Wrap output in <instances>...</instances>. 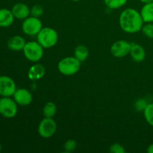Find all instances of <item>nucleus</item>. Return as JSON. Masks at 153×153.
Masks as SVG:
<instances>
[{"label": "nucleus", "mask_w": 153, "mask_h": 153, "mask_svg": "<svg viewBox=\"0 0 153 153\" xmlns=\"http://www.w3.org/2000/svg\"><path fill=\"white\" fill-rule=\"evenodd\" d=\"M129 54L133 61L137 63L142 62L146 58V51L144 48L138 43H131Z\"/></svg>", "instance_id": "nucleus-12"}, {"label": "nucleus", "mask_w": 153, "mask_h": 153, "mask_svg": "<svg viewBox=\"0 0 153 153\" xmlns=\"http://www.w3.org/2000/svg\"><path fill=\"white\" fill-rule=\"evenodd\" d=\"M13 99L18 105L28 106L31 103L33 97L31 93L25 88L16 89L13 95Z\"/></svg>", "instance_id": "nucleus-10"}, {"label": "nucleus", "mask_w": 153, "mask_h": 153, "mask_svg": "<svg viewBox=\"0 0 153 153\" xmlns=\"http://www.w3.org/2000/svg\"><path fill=\"white\" fill-rule=\"evenodd\" d=\"M109 151L111 153H124L126 152L125 148L120 143H114L110 146Z\"/></svg>", "instance_id": "nucleus-24"}, {"label": "nucleus", "mask_w": 153, "mask_h": 153, "mask_svg": "<svg viewBox=\"0 0 153 153\" xmlns=\"http://www.w3.org/2000/svg\"><path fill=\"white\" fill-rule=\"evenodd\" d=\"M16 90L13 79L7 76H0V97H13Z\"/></svg>", "instance_id": "nucleus-9"}, {"label": "nucleus", "mask_w": 153, "mask_h": 153, "mask_svg": "<svg viewBox=\"0 0 153 153\" xmlns=\"http://www.w3.org/2000/svg\"><path fill=\"white\" fill-rule=\"evenodd\" d=\"M14 16L11 10L7 8L0 9V27L7 28L11 25L14 21Z\"/></svg>", "instance_id": "nucleus-15"}, {"label": "nucleus", "mask_w": 153, "mask_h": 153, "mask_svg": "<svg viewBox=\"0 0 153 153\" xmlns=\"http://www.w3.org/2000/svg\"><path fill=\"white\" fill-rule=\"evenodd\" d=\"M81 68V61L75 56L66 57L58 64V70L64 76H70L76 74Z\"/></svg>", "instance_id": "nucleus-3"}, {"label": "nucleus", "mask_w": 153, "mask_h": 153, "mask_svg": "<svg viewBox=\"0 0 153 153\" xmlns=\"http://www.w3.org/2000/svg\"><path fill=\"white\" fill-rule=\"evenodd\" d=\"M43 49L44 48L37 41H29L25 43L22 52L27 60L31 62L37 63L43 58Z\"/></svg>", "instance_id": "nucleus-4"}, {"label": "nucleus", "mask_w": 153, "mask_h": 153, "mask_svg": "<svg viewBox=\"0 0 153 153\" xmlns=\"http://www.w3.org/2000/svg\"><path fill=\"white\" fill-rule=\"evenodd\" d=\"M18 111V105L11 97H0V114L5 118H13Z\"/></svg>", "instance_id": "nucleus-5"}, {"label": "nucleus", "mask_w": 153, "mask_h": 153, "mask_svg": "<svg viewBox=\"0 0 153 153\" xmlns=\"http://www.w3.org/2000/svg\"><path fill=\"white\" fill-rule=\"evenodd\" d=\"M37 40L44 49H49L57 44L58 41V34L52 28L45 27L37 34Z\"/></svg>", "instance_id": "nucleus-2"}, {"label": "nucleus", "mask_w": 153, "mask_h": 153, "mask_svg": "<svg viewBox=\"0 0 153 153\" xmlns=\"http://www.w3.org/2000/svg\"><path fill=\"white\" fill-rule=\"evenodd\" d=\"M131 43L124 40H120L111 45L110 52L114 57L122 58L130 53Z\"/></svg>", "instance_id": "nucleus-8"}, {"label": "nucleus", "mask_w": 153, "mask_h": 153, "mask_svg": "<svg viewBox=\"0 0 153 153\" xmlns=\"http://www.w3.org/2000/svg\"><path fill=\"white\" fill-rule=\"evenodd\" d=\"M11 12L15 19H25L30 16V8L26 4L17 2L13 5Z\"/></svg>", "instance_id": "nucleus-11"}, {"label": "nucleus", "mask_w": 153, "mask_h": 153, "mask_svg": "<svg viewBox=\"0 0 153 153\" xmlns=\"http://www.w3.org/2000/svg\"><path fill=\"white\" fill-rule=\"evenodd\" d=\"M1 144L0 143V152H1Z\"/></svg>", "instance_id": "nucleus-29"}, {"label": "nucleus", "mask_w": 153, "mask_h": 153, "mask_svg": "<svg viewBox=\"0 0 153 153\" xmlns=\"http://www.w3.org/2000/svg\"><path fill=\"white\" fill-rule=\"evenodd\" d=\"M43 28V24L40 18L29 16L23 19L22 24V30L24 34L28 36H37Z\"/></svg>", "instance_id": "nucleus-6"}, {"label": "nucleus", "mask_w": 153, "mask_h": 153, "mask_svg": "<svg viewBox=\"0 0 153 153\" xmlns=\"http://www.w3.org/2000/svg\"><path fill=\"white\" fill-rule=\"evenodd\" d=\"M140 1H141L142 3L143 4H146V3H149V2H152L153 0H139Z\"/></svg>", "instance_id": "nucleus-27"}, {"label": "nucleus", "mask_w": 153, "mask_h": 153, "mask_svg": "<svg viewBox=\"0 0 153 153\" xmlns=\"http://www.w3.org/2000/svg\"><path fill=\"white\" fill-rule=\"evenodd\" d=\"M71 1H82V0H71Z\"/></svg>", "instance_id": "nucleus-28"}, {"label": "nucleus", "mask_w": 153, "mask_h": 153, "mask_svg": "<svg viewBox=\"0 0 153 153\" xmlns=\"http://www.w3.org/2000/svg\"><path fill=\"white\" fill-rule=\"evenodd\" d=\"M147 152L148 153H153V143L149 145L147 148Z\"/></svg>", "instance_id": "nucleus-26"}, {"label": "nucleus", "mask_w": 153, "mask_h": 153, "mask_svg": "<svg viewBox=\"0 0 153 153\" xmlns=\"http://www.w3.org/2000/svg\"><path fill=\"white\" fill-rule=\"evenodd\" d=\"M143 22L140 12L136 9L126 8L121 12L119 17V24L123 31L134 34L141 31Z\"/></svg>", "instance_id": "nucleus-1"}, {"label": "nucleus", "mask_w": 153, "mask_h": 153, "mask_svg": "<svg viewBox=\"0 0 153 153\" xmlns=\"http://www.w3.org/2000/svg\"><path fill=\"white\" fill-rule=\"evenodd\" d=\"M143 34L149 39H153V22H146L141 28Z\"/></svg>", "instance_id": "nucleus-21"}, {"label": "nucleus", "mask_w": 153, "mask_h": 153, "mask_svg": "<svg viewBox=\"0 0 153 153\" xmlns=\"http://www.w3.org/2000/svg\"><path fill=\"white\" fill-rule=\"evenodd\" d=\"M140 13L145 23L153 22V1L143 4Z\"/></svg>", "instance_id": "nucleus-16"}, {"label": "nucleus", "mask_w": 153, "mask_h": 153, "mask_svg": "<svg viewBox=\"0 0 153 153\" xmlns=\"http://www.w3.org/2000/svg\"><path fill=\"white\" fill-rule=\"evenodd\" d=\"M57 107L56 105L52 102L46 103L43 108V114L44 117L53 118L56 114Z\"/></svg>", "instance_id": "nucleus-18"}, {"label": "nucleus", "mask_w": 153, "mask_h": 153, "mask_svg": "<svg viewBox=\"0 0 153 153\" xmlns=\"http://www.w3.org/2000/svg\"><path fill=\"white\" fill-rule=\"evenodd\" d=\"M43 13V8L40 4H34L30 8V16L40 18Z\"/></svg>", "instance_id": "nucleus-22"}, {"label": "nucleus", "mask_w": 153, "mask_h": 153, "mask_svg": "<svg viewBox=\"0 0 153 153\" xmlns=\"http://www.w3.org/2000/svg\"><path fill=\"white\" fill-rule=\"evenodd\" d=\"M128 0H104L106 7L111 10H116L123 7L127 3Z\"/></svg>", "instance_id": "nucleus-19"}, {"label": "nucleus", "mask_w": 153, "mask_h": 153, "mask_svg": "<svg viewBox=\"0 0 153 153\" xmlns=\"http://www.w3.org/2000/svg\"><path fill=\"white\" fill-rule=\"evenodd\" d=\"M143 115L147 123L153 126V102L148 103L143 111Z\"/></svg>", "instance_id": "nucleus-20"}, {"label": "nucleus", "mask_w": 153, "mask_h": 153, "mask_svg": "<svg viewBox=\"0 0 153 153\" xmlns=\"http://www.w3.org/2000/svg\"><path fill=\"white\" fill-rule=\"evenodd\" d=\"M46 70L40 64H34L29 68L28 72V77L30 80H39L44 76Z\"/></svg>", "instance_id": "nucleus-14"}, {"label": "nucleus", "mask_w": 153, "mask_h": 153, "mask_svg": "<svg viewBox=\"0 0 153 153\" xmlns=\"http://www.w3.org/2000/svg\"><path fill=\"white\" fill-rule=\"evenodd\" d=\"M25 43L26 42L22 36L14 35L9 38V40H7V45L9 49L18 52V51H21L23 49Z\"/></svg>", "instance_id": "nucleus-13"}, {"label": "nucleus", "mask_w": 153, "mask_h": 153, "mask_svg": "<svg viewBox=\"0 0 153 153\" xmlns=\"http://www.w3.org/2000/svg\"><path fill=\"white\" fill-rule=\"evenodd\" d=\"M57 130L56 122L53 118L44 117L39 123L37 131L39 135L43 138H49L55 134Z\"/></svg>", "instance_id": "nucleus-7"}, {"label": "nucleus", "mask_w": 153, "mask_h": 153, "mask_svg": "<svg viewBox=\"0 0 153 153\" xmlns=\"http://www.w3.org/2000/svg\"><path fill=\"white\" fill-rule=\"evenodd\" d=\"M76 146H77V143L76 140L73 139H69L64 143V150L67 152H72L76 149Z\"/></svg>", "instance_id": "nucleus-23"}, {"label": "nucleus", "mask_w": 153, "mask_h": 153, "mask_svg": "<svg viewBox=\"0 0 153 153\" xmlns=\"http://www.w3.org/2000/svg\"><path fill=\"white\" fill-rule=\"evenodd\" d=\"M147 104L148 103L146 102V100H144V99H139L135 102L136 110L143 112V111H144L145 108L146 107Z\"/></svg>", "instance_id": "nucleus-25"}, {"label": "nucleus", "mask_w": 153, "mask_h": 153, "mask_svg": "<svg viewBox=\"0 0 153 153\" xmlns=\"http://www.w3.org/2000/svg\"><path fill=\"white\" fill-rule=\"evenodd\" d=\"M74 56L81 62L86 61L89 56V49L86 46L79 45L74 50Z\"/></svg>", "instance_id": "nucleus-17"}]
</instances>
